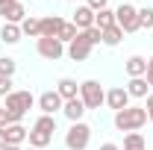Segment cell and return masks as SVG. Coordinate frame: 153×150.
<instances>
[{
  "mask_svg": "<svg viewBox=\"0 0 153 150\" xmlns=\"http://www.w3.org/2000/svg\"><path fill=\"white\" fill-rule=\"evenodd\" d=\"M115 24H118L124 33H138V30H141V24H138V9H135L133 3H121V6L115 9Z\"/></svg>",
  "mask_w": 153,
  "mask_h": 150,
  "instance_id": "obj_5",
  "label": "cell"
},
{
  "mask_svg": "<svg viewBox=\"0 0 153 150\" xmlns=\"http://www.w3.org/2000/svg\"><path fill=\"white\" fill-rule=\"evenodd\" d=\"M56 91L62 100H74V97H79V85H76V79H71V76H62L56 82Z\"/></svg>",
  "mask_w": 153,
  "mask_h": 150,
  "instance_id": "obj_12",
  "label": "cell"
},
{
  "mask_svg": "<svg viewBox=\"0 0 153 150\" xmlns=\"http://www.w3.org/2000/svg\"><path fill=\"white\" fill-rule=\"evenodd\" d=\"M6 147V130H0V150Z\"/></svg>",
  "mask_w": 153,
  "mask_h": 150,
  "instance_id": "obj_35",
  "label": "cell"
},
{
  "mask_svg": "<svg viewBox=\"0 0 153 150\" xmlns=\"http://www.w3.org/2000/svg\"><path fill=\"white\" fill-rule=\"evenodd\" d=\"M138 24L141 27H153V6H144V9H138Z\"/></svg>",
  "mask_w": 153,
  "mask_h": 150,
  "instance_id": "obj_27",
  "label": "cell"
},
{
  "mask_svg": "<svg viewBox=\"0 0 153 150\" xmlns=\"http://www.w3.org/2000/svg\"><path fill=\"white\" fill-rule=\"evenodd\" d=\"M36 132H44V135H53L56 132V115H41L36 124H33Z\"/></svg>",
  "mask_w": 153,
  "mask_h": 150,
  "instance_id": "obj_19",
  "label": "cell"
},
{
  "mask_svg": "<svg viewBox=\"0 0 153 150\" xmlns=\"http://www.w3.org/2000/svg\"><path fill=\"white\" fill-rule=\"evenodd\" d=\"M79 36V30H76L74 24H71V21H65V24H62V30H59V41H62V44H71V41H74V38Z\"/></svg>",
  "mask_w": 153,
  "mask_h": 150,
  "instance_id": "obj_25",
  "label": "cell"
},
{
  "mask_svg": "<svg viewBox=\"0 0 153 150\" xmlns=\"http://www.w3.org/2000/svg\"><path fill=\"white\" fill-rule=\"evenodd\" d=\"M121 38H124V30L115 24V27H109V30H103V44L106 47H118L121 44Z\"/></svg>",
  "mask_w": 153,
  "mask_h": 150,
  "instance_id": "obj_23",
  "label": "cell"
},
{
  "mask_svg": "<svg viewBox=\"0 0 153 150\" xmlns=\"http://www.w3.org/2000/svg\"><path fill=\"white\" fill-rule=\"evenodd\" d=\"M71 3H74V0H71Z\"/></svg>",
  "mask_w": 153,
  "mask_h": 150,
  "instance_id": "obj_40",
  "label": "cell"
},
{
  "mask_svg": "<svg viewBox=\"0 0 153 150\" xmlns=\"http://www.w3.org/2000/svg\"><path fill=\"white\" fill-rule=\"evenodd\" d=\"M106 106H109V109H115V112L127 109V106H130V94H127V88H124V85L109 88V91H106Z\"/></svg>",
  "mask_w": 153,
  "mask_h": 150,
  "instance_id": "obj_9",
  "label": "cell"
},
{
  "mask_svg": "<svg viewBox=\"0 0 153 150\" xmlns=\"http://www.w3.org/2000/svg\"><path fill=\"white\" fill-rule=\"evenodd\" d=\"M3 150H21V147H15V144H6V147H3Z\"/></svg>",
  "mask_w": 153,
  "mask_h": 150,
  "instance_id": "obj_37",
  "label": "cell"
},
{
  "mask_svg": "<svg viewBox=\"0 0 153 150\" xmlns=\"http://www.w3.org/2000/svg\"><path fill=\"white\" fill-rule=\"evenodd\" d=\"M9 3H12V0H0V15H3V9H6Z\"/></svg>",
  "mask_w": 153,
  "mask_h": 150,
  "instance_id": "obj_36",
  "label": "cell"
},
{
  "mask_svg": "<svg viewBox=\"0 0 153 150\" xmlns=\"http://www.w3.org/2000/svg\"><path fill=\"white\" fill-rule=\"evenodd\" d=\"M100 150H121L118 144H112V141H106V144H100Z\"/></svg>",
  "mask_w": 153,
  "mask_h": 150,
  "instance_id": "obj_34",
  "label": "cell"
},
{
  "mask_svg": "<svg viewBox=\"0 0 153 150\" xmlns=\"http://www.w3.org/2000/svg\"><path fill=\"white\" fill-rule=\"evenodd\" d=\"M85 6H88L91 12H100V9H106V6H109V0H88Z\"/></svg>",
  "mask_w": 153,
  "mask_h": 150,
  "instance_id": "obj_30",
  "label": "cell"
},
{
  "mask_svg": "<svg viewBox=\"0 0 153 150\" xmlns=\"http://www.w3.org/2000/svg\"><path fill=\"white\" fill-rule=\"evenodd\" d=\"M88 141H91V127L82 124V121L71 124V130L65 132V147L68 150H85Z\"/></svg>",
  "mask_w": 153,
  "mask_h": 150,
  "instance_id": "obj_4",
  "label": "cell"
},
{
  "mask_svg": "<svg viewBox=\"0 0 153 150\" xmlns=\"http://www.w3.org/2000/svg\"><path fill=\"white\" fill-rule=\"evenodd\" d=\"M124 150H147V141L141 132H127L124 135Z\"/></svg>",
  "mask_w": 153,
  "mask_h": 150,
  "instance_id": "obj_22",
  "label": "cell"
},
{
  "mask_svg": "<svg viewBox=\"0 0 153 150\" xmlns=\"http://www.w3.org/2000/svg\"><path fill=\"white\" fill-rule=\"evenodd\" d=\"M147 124V109L144 106H127L121 112H115V127L121 132H138Z\"/></svg>",
  "mask_w": 153,
  "mask_h": 150,
  "instance_id": "obj_1",
  "label": "cell"
},
{
  "mask_svg": "<svg viewBox=\"0 0 153 150\" xmlns=\"http://www.w3.org/2000/svg\"><path fill=\"white\" fill-rule=\"evenodd\" d=\"M9 127V115H6V109L0 106V130H6Z\"/></svg>",
  "mask_w": 153,
  "mask_h": 150,
  "instance_id": "obj_33",
  "label": "cell"
},
{
  "mask_svg": "<svg viewBox=\"0 0 153 150\" xmlns=\"http://www.w3.org/2000/svg\"><path fill=\"white\" fill-rule=\"evenodd\" d=\"M15 59H9V56H0V76H15Z\"/></svg>",
  "mask_w": 153,
  "mask_h": 150,
  "instance_id": "obj_26",
  "label": "cell"
},
{
  "mask_svg": "<svg viewBox=\"0 0 153 150\" xmlns=\"http://www.w3.org/2000/svg\"><path fill=\"white\" fill-rule=\"evenodd\" d=\"M27 141H30V147H38V150H44L47 144H50V141H53V135H44V132H36V130H30Z\"/></svg>",
  "mask_w": 153,
  "mask_h": 150,
  "instance_id": "obj_24",
  "label": "cell"
},
{
  "mask_svg": "<svg viewBox=\"0 0 153 150\" xmlns=\"http://www.w3.org/2000/svg\"><path fill=\"white\" fill-rule=\"evenodd\" d=\"M79 100L85 103V109H100L106 103V91L97 79H85V82H79Z\"/></svg>",
  "mask_w": 153,
  "mask_h": 150,
  "instance_id": "obj_3",
  "label": "cell"
},
{
  "mask_svg": "<svg viewBox=\"0 0 153 150\" xmlns=\"http://www.w3.org/2000/svg\"><path fill=\"white\" fill-rule=\"evenodd\" d=\"M147 88H150V85H147L144 76H133V79L127 82V94H130V97H147Z\"/></svg>",
  "mask_w": 153,
  "mask_h": 150,
  "instance_id": "obj_18",
  "label": "cell"
},
{
  "mask_svg": "<svg viewBox=\"0 0 153 150\" xmlns=\"http://www.w3.org/2000/svg\"><path fill=\"white\" fill-rule=\"evenodd\" d=\"M144 79H147V85H153V56L147 59V74H144Z\"/></svg>",
  "mask_w": 153,
  "mask_h": 150,
  "instance_id": "obj_31",
  "label": "cell"
},
{
  "mask_svg": "<svg viewBox=\"0 0 153 150\" xmlns=\"http://www.w3.org/2000/svg\"><path fill=\"white\" fill-rule=\"evenodd\" d=\"M27 150H38V147H27Z\"/></svg>",
  "mask_w": 153,
  "mask_h": 150,
  "instance_id": "obj_38",
  "label": "cell"
},
{
  "mask_svg": "<svg viewBox=\"0 0 153 150\" xmlns=\"http://www.w3.org/2000/svg\"><path fill=\"white\" fill-rule=\"evenodd\" d=\"M36 50H38V56L41 59H50V62H56V59L65 56V44L59 41V38H38L36 41Z\"/></svg>",
  "mask_w": 153,
  "mask_h": 150,
  "instance_id": "obj_6",
  "label": "cell"
},
{
  "mask_svg": "<svg viewBox=\"0 0 153 150\" xmlns=\"http://www.w3.org/2000/svg\"><path fill=\"white\" fill-rule=\"evenodd\" d=\"M94 27L103 33V30H109V27H115V9H100V12H94Z\"/></svg>",
  "mask_w": 153,
  "mask_h": 150,
  "instance_id": "obj_17",
  "label": "cell"
},
{
  "mask_svg": "<svg viewBox=\"0 0 153 150\" xmlns=\"http://www.w3.org/2000/svg\"><path fill=\"white\" fill-rule=\"evenodd\" d=\"M124 68H127L130 79H133V76H144V74H147V59H144V56H130Z\"/></svg>",
  "mask_w": 153,
  "mask_h": 150,
  "instance_id": "obj_16",
  "label": "cell"
},
{
  "mask_svg": "<svg viewBox=\"0 0 153 150\" xmlns=\"http://www.w3.org/2000/svg\"><path fill=\"white\" fill-rule=\"evenodd\" d=\"M33 103H36V97L30 91H12L6 97V103H3V109L9 115V124H21V118L33 109Z\"/></svg>",
  "mask_w": 153,
  "mask_h": 150,
  "instance_id": "obj_2",
  "label": "cell"
},
{
  "mask_svg": "<svg viewBox=\"0 0 153 150\" xmlns=\"http://www.w3.org/2000/svg\"><path fill=\"white\" fill-rule=\"evenodd\" d=\"M18 3H24V0H18Z\"/></svg>",
  "mask_w": 153,
  "mask_h": 150,
  "instance_id": "obj_39",
  "label": "cell"
},
{
  "mask_svg": "<svg viewBox=\"0 0 153 150\" xmlns=\"http://www.w3.org/2000/svg\"><path fill=\"white\" fill-rule=\"evenodd\" d=\"M82 33H85V38L91 41V47H94V44H100V41H103V33H100L97 27H91V30H82Z\"/></svg>",
  "mask_w": 153,
  "mask_h": 150,
  "instance_id": "obj_29",
  "label": "cell"
},
{
  "mask_svg": "<svg viewBox=\"0 0 153 150\" xmlns=\"http://www.w3.org/2000/svg\"><path fill=\"white\" fill-rule=\"evenodd\" d=\"M62 112H65V118H68L71 124H76V121H82V115H85V103H82L79 97H74V100H65Z\"/></svg>",
  "mask_w": 153,
  "mask_h": 150,
  "instance_id": "obj_10",
  "label": "cell"
},
{
  "mask_svg": "<svg viewBox=\"0 0 153 150\" xmlns=\"http://www.w3.org/2000/svg\"><path fill=\"white\" fill-rule=\"evenodd\" d=\"M27 135H30V130H24L21 124H9V127H6V144L21 147V144L27 141Z\"/></svg>",
  "mask_w": 153,
  "mask_h": 150,
  "instance_id": "obj_14",
  "label": "cell"
},
{
  "mask_svg": "<svg viewBox=\"0 0 153 150\" xmlns=\"http://www.w3.org/2000/svg\"><path fill=\"white\" fill-rule=\"evenodd\" d=\"M144 109H147V121L153 124V94H147V106Z\"/></svg>",
  "mask_w": 153,
  "mask_h": 150,
  "instance_id": "obj_32",
  "label": "cell"
},
{
  "mask_svg": "<svg viewBox=\"0 0 153 150\" xmlns=\"http://www.w3.org/2000/svg\"><path fill=\"white\" fill-rule=\"evenodd\" d=\"M12 85H15V82H12V76H0V97H9V94L15 91Z\"/></svg>",
  "mask_w": 153,
  "mask_h": 150,
  "instance_id": "obj_28",
  "label": "cell"
},
{
  "mask_svg": "<svg viewBox=\"0 0 153 150\" xmlns=\"http://www.w3.org/2000/svg\"><path fill=\"white\" fill-rule=\"evenodd\" d=\"M21 24H3V30H0V38L6 41V44H18L21 41Z\"/></svg>",
  "mask_w": 153,
  "mask_h": 150,
  "instance_id": "obj_20",
  "label": "cell"
},
{
  "mask_svg": "<svg viewBox=\"0 0 153 150\" xmlns=\"http://www.w3.org/2000/svg\"><path fill=\"white\" fill-rule=\"evenodd\" d=\"M3 18H6V24H21V21L27 18V12H24V3L12 0V3L3 9Z\"/></svg>",
  "mask_w": 153,
  "mask_h": 150,
  "instance_id": "obj_15",
  "label": "cell"
},
{
  "mask_svg": "<svg viewBox=\"0 0 153 150\" xmlns=\"http://www.w3.org/2000/svg\"><path fill=\"white\" fill-rule=\"evenodd\" d=\"M62 24H65V21L59 18V15H47V18H41V36H44V38H56L59 30H62Z\"/></svg>",
  "mask_w": 153,
  "mask_h": 150,
  "instance_id": "obj_13",
  "label": "cell"
},
{
  "mask_svg": "<svg viewBox=\"0 0 153 150\" xmlns=\"http://www.w3.org/2000/svg\"><path fill=\"white\" fill-rule=\"evenodd\" d=\"M71 24H74L79 33H82V30H91V27H94V12H91L88 6H79L74 12V21H71Z\"/></svg>",
  "mask_w": 153,
  "mask_h": 150,
  "instance_id": "obj_11",
  "label": "cell"
},
{
  "mask_svg": "<svg viewBox=\"0 0 153 150\" xmlns=\"http://www.w3.org/2000/svg\"><path fill=\"white\" fill-rule=\"evenodd\" d=\"M21 33L30 38H41V18H24L21 21Z\"/></svg>",
  "mask_w": 153,
  "mask_h": 150,
  "instance_id": "obj_21",
  "label": "cell"
},
{
  "mask_svg": "<svg viewBox=\"0 0 153 150\" xmlns=\"http://www.w3.org/2000/svg\"><path fill=\"white\" fill-rule=\"evenodd\" d=\"M65 53L74 59V62H85V59L91 56V41L85 38V33H79V36H76L74 41L65 47Z\"/></svg>",
  "mask_w": 153,
  "mask_h": 150,
  "instance_id": "obj_7",
  "label": "cell"
},
{
  "mask_svg": "<svg viewBox=\"0 0 153 150\" xmlns=\"http://www.w3.org/2000/svg\"><path fill=\"white\" fill-rule=\"evenodd\" d=\"M62 106H65V100L59 97V91H44L41 97H38V109H41V115H56Z\"/></svg>",
  "mask_w": 153,
  "mask_h": 150,
  "instance_id": "obj_8",
  "label": "cell"
}]
</instances>
